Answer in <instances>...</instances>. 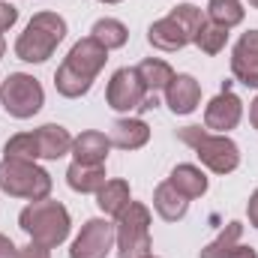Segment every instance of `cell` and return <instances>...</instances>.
<instances>
[{
  "label": "cell",
  "mask_w": 258,
  "mask_h": 258,
  "mask_svg": "<svg viewBox=\"0 0 258 258\" xmlns=\"http://www.w3.org/2000/svg\"><path fill=\"white\" fill-rule=\"evenodd\" d=\"M105 60H108V48H102L93 36L78 39V42L69 48L66 60L57 66V72H54V87H57V93L66 96V99L84 96V93L93 87L96 75L102 72Z\"/></svg>",
  "instance_id": "cell-1"
},
{
  "label": "cell",
  "mask_w": 258,
  "mask_h": 258,
  "mask_svg": "<svg viewBox=\"0 0 258 258\" xmlns=\"http://www.w3.org/2000/svg\"><path fill=\"white\" fill-rule=\"evenodd\" d=\"M18 225L21 231L33 240V243H42L48 249L60 246L69 231H72V219H69V210H66L60 201H51V198H42V201H30L21 213H18Z\"/></svg>",
  "instance_id": "cell-2"
},
{
  "label": "cell",
  "mask_w": 258,
  "mask_h": 258,
  "mask_svg": "<svg viewBox=\"0 0 258 258\" xmlns=\"http://www.w3.org/2000/svg\"><path fill=\"white\" fill-rule=\"evenodd\" d=\"M66 39V21L57 12H36L15 39V57L24 63H45Z\"/></svg>",
  "instance_id": "cell-3"
},
{
  "label": "cell",
  "mask_w": 258,
  "mask_h": 258,
  "mask_svg": "<svg viewBox=\"0 0 258 258\" xmlns=\"http://www.w3.org/2000/svg\"><path fill=\"white\" fill-rule=\"evenodd\" d=\"M207 18H204V12L192 6V3H180V6H174L165 18H159V21H153L150 27H147V42L153 45V48H159V51H180V48H186L189 42H195V33L201 30V24H204Z\"/></svg>",
  "instance_id": "cell-4"
},
{
  "label": "cell",
  "mask_w": 258,
  "mask_h": 258,
  "mask_svg": "<svg viewBox=\"0 0 258 258\" xmlns=\"http://www.w3.org/2000/svg\"><path fill=\"white\" fill-rule=\"evenodd\" d=\"M177 138L192 147L201 165L213 174H231L240 165V147L228 135H219V132L201 126H183L177 129Z\"/></svg>",
  "instance_id": "cell-5"
},
{
  "label": "cell",
  "mask_w": 258,
  "mask_h": 258,
  "mask_svg": "<svg viewBox=\"0 0 258 258\" xmlns=\"http://www.w3.org/2000/svg\"><path fill=\"white\" fill-rule=\"evenodd\" d=\"M51 174L27 159H3L0 162V189L12 198H24V201H42L51 195Z\"/></svg>",
  "instance_id": "cell-6"
},
{
  "label": "cell",
  "mask_w": 258,
  "mask_h": 258,
  "mask_svg": "<svg viewBox=\"0 0 258 258\" xmlns=\"http://www.w3.org/2000/svg\"><path fill=\"white\" fill-rule=\"evenodd\" d=\"M114 243L117 258H147L150 243V207L141 201H129V207L114 222Z\"/></svg>",
  "instance_id": "cell-7"
},
{
  "label": "cell",
  "mask_w": 258,
  "mask_h": 258,
  "mask_svg": "<svg viewBox=\"0 0 258 258\" xmlns=\"http://www.w3.org/2000/svg\"><path fill=\"white\" fill-rule=\"evenodd\" d=\"M0 105L9 117L27 120L33 114H39V108L45 105V90H42L39 78H33L27 72H12L0 84Z\"/></svg>",
  "instance_id": "cell-8"
},
{
  "label": "cell",
  "mask_w": 258,
  "mask_h": 258,
  "mask_svg": "<svg viewBox=\"0 0 258 258\" xmlns=\"http://www.w3.org/2000/svg\"><path fill=\"white\" fill-rule=\"evenodd\" d=\"M144 96H147V87H144V81H141V75H138L135 66L117 69V72L111 75L108 87H105V102H108L114 111H126V114L141 108Z\"/></svg>",
  "instance_id": "cell-9"
},
{
  "label": "cell",
  "mask_w": 258,
  "mask_h": 258,
  "mask_svg": "<svg viewBox=\"0 0 258 258\" xmlns=\"http://www.w3.org/2000/svg\"><path fill=\"white\" fill-rule=\"evenodd\" d=\"M114 246V222L108 219H87L72 240L69 258H105Z\"/></svg>",
  "instance_id": "cell-10"
},
{
  "label": "cell",
  "mask_w": 258,
  "mask_h": 258,
  "mask_svg": "<svg viewBox=\"0 0 258 258\" xmlns=\"http://www.w3.org/2000/svg\"><path fill=\"white\" fill-rule=\"evenodd\" d=\"M240 117H243V102L234 90H222L204 105V129H216L219 135L234 129Z\"/></svg>",
  "instance_id": "cell-11"
},
{
  "label": "cell",
  "mask_w": 258,
  "mask_h": 258,
  "mask_svg": "<svg viewBox=\"0 0 258 258\" xmlns=\"http://www.w3.org/2000/svg\"><path fill=\"white\" fill-rule=\"evenodd\" d=\"M231 72L243 87H258V30H246L231 48Z\"/></svg>",
  "instance_id": "cell-12"
},
{
  "label": "cell",
  "mask_w": 258,
  "mask_h": 258,
  "mask_svg": "<svg viewBox=\"0 0 258 258\" xmlns=\"http://www.w3.org/2000/svg\"><path fill=\"white\" fill-rule=\"evenodd\" d=\"M108 150H111V138L99 129H87L81 135L72 138V162H81V165H105L108 159Z\"/></svg>",
  "instance_id": "cell-13"
},
{
  "label": "cell",
  "mask_w": 258,
  "mask_h": 258,
  "mask_svg": "<svg viewBox=\"0 0 258 258\" xmlns=\"http://www.w3.org/2000/svg\"><path fill=\"white\" fill-rule=\"evenodd\" d=\"M201 102V84L195 81L192 75L180 72L171 78V84L165 87V105L174 114H192Z\"/></svg>",
  "instance_id": "cell-14"
},
{
  "label": "cell",
  "mask_w": 258,
  "mask_h": 258,
  "mask_svg": "<svg viewBox=\"0 0 258 258\" xmlns=\"http://www.w3.org/2000/svg\"><path fill=\"white\" fill-rule=\"evenodd\" d=\"M111 147H120V150H138L150 141V126L141 120V117H117L111 123Z\"/></svg>",
  "instance_id": "cell-15"
},
{
  "label": "cell",
  "mask_w": 258,
  "mask_h": 258,
  "mask_svg": "<svg viewBox=\"0 0 258 258\" xmlns=\"http://www.w3.org/2000/svg\"><path fill=\"white\" fill-rule=\"evenodd\" d=\"M36 147H39V159H60L72 150V135L60 123H45V126L33 129Z\"/></svg>",
  "instance_id": "cell-16"
},
{
  "label": "cell",
  "mask_w": 258,
  "mask_h": 258,
  "mask_svg": "<svg viewBox=\"0 0 258 258\" xmlns=\"http://www.w3.org/2000/svg\"><path fill=\"white\" fill-rule=\"evenodd\" d=\"M153 210L165 219V222H177L186 216L189 210V198L183 192H177L168 180H162L156 189H153Z\"/></svg>",
  "instance_id": "cell-17"
},
{
  "label": "cell",
  "mask_w": 258,
  "mask_h": 258,
  "mask_svg": "<svg viewBox=\"0 0 258 258\" xmlns=\"http://www.w3.org/2000/svg\"><path fill=\"white\" fill-rule=\"evenodd\" d=\"M66 183H69L72 192L96 195L105 186V165H81V162H72L66 168Z\"/></svg>",
  "instance_id": "cell-18"
},
{
  "label": "cell",
  "mask_w": 258,
  "mask_h": 258,
  "mask_svg": "<svg viewBox=\"0 0 258 258\" xmlns=\"http://www.w3.org/2000/svg\"><path fill=\"white\" fill-rule=\"evenodd\" d=\"M168 183H171L177 192H183L189 201H192V198H201V195L207 192V174H204L198 165H192V162L174 165L171 174H168Z\"/></svg>",
  "instance_id": "cell-19"
},
{
  "label": "cell",
  "mask_w": 258,
  "mask_h": 258,
  "mask_svg": "<svg viewBox=\"0 0 258 258\" xmlns=\"http://www.w3.org/2000/svg\"><path fill=\"white\" fill-rule=\"evenodd\" d=\"M129 201H132V192H129V183L126 180H105V186L96 192V207L105 213V216H120L123 210L129 207Z\"/></svg>",
  "instance_id": "cell-20"
},
{
  "label": "cell",
  "mask_w": 258,
  "mask_h": 258,
  "mask_svg": "<svg viewBox=\"0 0 258 258\" xmlns=\"http://www.w3.org/2000/svg\"><path fill=\"white\" fill-rule=\"evenodd\" d=\"M135 69H138V75H141L147 93H159V90H165V87L171 84V78H174V69L165 63V60H159V57H144Z\"/></svg>",
  "instance_id": "cell-21"
},
{
  "label": "cell",
  "mask_w": 258,
  "mask_h": 258,
  "mask_svg": "<svg viewBox=\"0 0 258 258\" xmlns=\"http://www.w3.org/2000/svg\"><path fill=\"white\" fill-rule=\"evenodd\" d=\"M90 36L102 45V48H108V51H114V48H123L129 42V30L123 21H117V18H99L96 24H93V30H90Z\"/></svg>",
  "instance_id": "cell-22"
},
{
  "label": "cell",
  "mask_w": 258,
  "mask_h": 258,
  "mask_svg": "<svg viewBox=\"0 0 258 258\" xmlns=\"http://www.w3.org/2000/svg\"><path fill=\"white\" fill-rule=\"evenodd\" d=\"M240 237H243V222H237V219H231L201 252H198V258H222V255H228L237 243H240Z\"/></svg>",
  "instance_id": "cell-23"
},
{
  "label": "cell",
  "mask_w": 258,
  "mask_h": 258,
  "mask_svg": "<svg viewBox=\"0 0 258 258\" xmlns=\"http://www.w3.org/2000/svg\"><path fill=\"white\" fill-rule=\"evenodd\" d=\"M243 15H246V9H243V3L240 0H210L207 3V21H213V24H222V27H237L240 21H243Z\"/></svg>",
  "instance_id": "cell-24"
},
{
  "label": "cell",
  "mask_w": 258,
  "mask_h": 258,
  "mask_svg": "<svg viewBox=\"0 0 258 258\" xmlns=\"http://www.w3.org/2000/svg\"><path fill=\"white\" fill-rule=\"evenodd\" d=\"M195 45L204 51V54H219L225 45H228V27H222V24H213V21H204L201 24V30L195 33Z\"/></svg>",
  "instance_id": "cell-25"
},
{
  "label": "cell",
  "mask_w": 258,
  "mask_h": 258,
  "mask_svg": "<svg viewBox=\"0 0 258 258\" xmlns=\"http://www.w3.org/2000/svg\"><path fill=\"white\" fill-rule=\"evenodd\" d=\"M3 159H27V162H36V159H39V147H36L33 132H18V135H12V138L3 144Z\"/></svg>",
  "instance_id": "cell-26"
},
{
  "label": "cell",
  "mask_w": 258,
  "mask_h": 258,
  "mask_svg": "<svg viewBox=\"0 0 258 258\" xmlns=\"http://www.w3.org/2000/svg\"><path fill=\"white\" fill-rule=\"evenodd\" d=\"M15 21H18V9H15L9 0H0V36H3Z\"/></svg>",
  "instance_id": "cell-27"
},
{
  "label": "cell",
  "mask_w": 258,
  "mask_h": 258,
  "mask_svg": "<svg viewBox=\"0 0 258 258\" xmlns=\"http://www.w3.org/2000/svg\"><path fill=\"white\" fill-rule=\"evenodd\" d=\"M18 258H51V252H48V246H42V243H27L24 249H18Z\"/></svg>",
  "instance_id": "cell-28"
},
{
  "label": "cell",
  "mask_w": 258,
  "mask_h": 258,
  "mask_svg": "<svg viewBox=\"0 0 258 258\" xmlns=\"http://www.w3.org/2000/svg\"><path fill=\"white\" fill-rule=\"evenodd\" d=\"M0 258H18V246L6 234H0Z\"/></svg>",
  "instance_id": "cell-29"
},
{
  "label": "cell",
  "mask_w": 258,
  "mask_h": 258,
  "mask_svg": "<svg viewBox=\"0 0 258 258\" xmlns=\"http://www.w3.org/2000/svg\"><path fill=\"white\" fill-rule=\"evenodd\" d=\"M246 213H249V225L258 228V189L249 195V204H246Z\"/></svg>",
  "instance_id": "cell-30"
},
{
  "label": "cell",
  "mask_w": 258,
  "mask_h": 258,
  "mask_svg": "<svg viewBox=\"0 0 258 258\" xmlns=\"http://www.w3.org/2000/svg\"><path fill=\"white\" fill-rule=\"evenodd\" d=\"M222 258H258V252L252 249V246H240V243H237L228 255H222Z\"/></svg>",
  "instance_id": "cell-31"
},
{
  "label": "cell",
  "mask_w": 258,
  "mask_h": 258,
  "mask_svg": "<svg viewBox=\"0 0 258 258\" xmlns=\"http://www.w3.org/2000/svg\"><path fill=\"white\" fill-rule=\"evenodd\" d=\"M156 105H159V99H156V93H147V96H144V102H141V108H138V111H150V108H156Z\"/></svg>",
  "instance_id": "cell-32"
},
{
  "label": "cell",
  "mask_w": 258,
  "mask_h": 258,
  "mask_svg": "<svg viewBox=\"0 0 258 258\" xmlns=\"http://www.w3.org/2000/svg\"><path fill=\"white\" fill-rule=\"evenodd\" d=\"M249 123L258 129V96L252 99V102H249Z\"/></svg>",
  "instance_id": "cell-33"
},
{
  "label": "cell",
  "mask_w": 258,
  "mask_h": 258,
  "mask_svg": "<svg viewBox=\"0 0 258 258\" xmlns=\"http://www.w3.org/2000/svg\"><path fill=\"white\" fill-rule=\"evenodd\" d=\"M3 54H6V39L0 36V57H3Z\"/></svg>",
  "instance_id": "cell-34"
},
{
  "label": "cell",
  "mask_w": 258,
  "mask_h": 258,
  "mask_svg": "<svg viewBox=\"0 0 258 258\" xmlns=\"http://www.w3.org/2000/svg\"><path fill=\"white\" fill-rule=\"evenodd\" d=\"M99 3H108V6H114V3H123V0H99Z\"/></svg>",
  "instance_id": "cell-35"
},
{
  "label": "cell",
  "mask_w": 258,
  "mask_h": 258,
  "mask_svg": "<svg viewBox=\"0 0 258 258\" xmlns=\"http://www.w3.org/2000/svg\"><path fill=\"white\" fill-rule=\"evenodd\" d=\"M246 3H249V6H252V9H258V0H246Z\"/></svg>",
  "instance_id": "cell-36"
},
{
  "label": "cell",
  "mask_w": 258,
  "mask_h": 258,
  "mask_svg": "<svg viewBox=\"0 0 258 258\" xmlns=\"http://www.w3.org/2000/svg\"><path fill=\"white\" fill-rule=\"evenodd\" d=\"M147 258H156V255H153V252H150V255H147Z\"/></svg>",
  "instance_id": "cell-37"
}]
</instances>
